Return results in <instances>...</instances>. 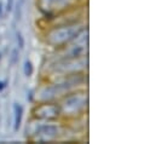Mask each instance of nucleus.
Returning <instances> with one entry per match:
<instances>
[{
    "instance_id": "obj_1",
    "label": "nucleus",
    "mask_w": 156,
    "mask_h": 144,
    "mask_svg": "<svg viewBox=\"0 0 156 144\" xmlns=\"http://www.w3.org/2000/svg\"><path fill=\"white\" fill-rule=\"evenodd\" d=\"M67 125L63 120L57 121H42L32 117L27 125V137L32 142L37 143H52L63 139L67 136Z\"/></svg>"
},
{
    "instance_id": "obj_2",
    "label": "nucleus",
    "mask_w": 156,
    "mask_h": 144,
    "mask_svg": "<svg viewBox=\"0 0 156 144\" xmlns=\"http://www.w3.org/2000/svg\"><path fill=\"white\" fill-rule=\"evenodd\" d=\"M83 28H86L85 21L50 26L45 28L42 38L47 46L52 47L53 50H57L70 44Z\"/></svg>"
},
{
    "instance_id": "obj_3",
    "label": "nucleus",
    "mask_w": 156,
    "mask_h": 144,
    "mask_svg": "<svg viewBox=\"0 0 156 144\" xmlns=\"http://www.w3.org/2000/svg\"><path fill=\"white\" fill-rule=\"evenodd\" d=\"M61 119L63 121L73 120L86 115L88 109V93L86 88H79L63 96L58 101Z\"/></svg>"
},
{
    "instance_id": "obj_4",
    "label": "nucleus",
    "mask_w": 156,
    "mask_h": 144,
    "mask_svg": "<svg viewBox=\"0 0 156 144\" xmlns=\"http://www.w3.org/2000/svg\"><path fill=\"white\" fill-rule=\"evenodd\" d=\"M76 5L80 4L75 0H37V7L39 9L44 18H51Z\"/></svg>"
},
{
    "instance_id": "obj_5",
    "label": "nucleus",
    "mask_w": 156,
    "mask_h": 144,
    "mask_svg": "<svg viewBox=\"0 0 156 144\" xmlns=\"http://www.w3.org/2000/svg\"><path fill=\"white\" fill-rule=\"evenodd\" d=\"M32 117L42 121L62 120L58 102H37L32 109Z\"/></svg>"
},
{
    "instance_id": "obj_6",
    "label": "nucleus",
    "mask_w": 156,
    "mask_h": 144,
    "mask_svg": "<svg viewBox=\"0 0 156 144\" xmlns=\"http://www.w3.org/2000/svg\"><path fill=\"white\" fill-rule=\"evenodd\" d=\"M23 107L20 103H15L13 106V130L18 131L22 125V117H23Z\"/></svg>"
},
{
    "instance_id": "obj_7",
    "label": "nucleus",
    "mask_w": 156,
    "mask_h": 144,
    "mask_svg": "<svg viewBox=\"0 0 156 144\" xmlns=\"http://www.w3.org/2000/svg\"><path fill=\"white\" fill-rule=\"evenodd\" d=\"M23 72H24V75H26L27 77H30V76L34 74V66H33L32 61L27 59V61L24 62V66H23Z\"/></svg>"
},
{
    "instance_id": "obj_8",
    "label": "nucleus",
    "mask_w": 156,
    "mask_h": 144,
    "mask_svg": "<svg viewBox=\"0 0 156 144\" xmlns=\"http://www.w3.org/2000/svg\"><path fill=\"white\" fill-rule=\"evenodd\" d=\"M18 62V49H15L12 51V56H11V63L15 66Z\"/></svg>"
},
{
    "instance_id": "obj_9",
    "label": "nucleus",
    "mask_w": 156,
    "mask_h": 144,
    "mask_svg": "<svg viewBox=\"0 0 156 144\" xmlns=\"http://www.w3.org/2000/svg\"><path fill=\"white\" fill-rule=\"evenodd\" d=\"M17 42H18V47L22 50L24 47V38L21 33H17Z\"/></svg>"
},
{
    "instance_id": "obj_10",
    "label": "nucleus",
    "mask_w": 156,
    "mask_h": 144,
    "mask_svg": "<svg viewBox=\"0 0 156 144\" xmlns=\"http://www.w3.org/2000/svg\"><path fill=\"white\" fill-rule=\"evenodd\" d=\"M6 88V82L5 81H0V92H2Z\"/></svg>"
},
{
    "instance_id": "obj_11",
    "label": "nucleus",
    "mask_w": 156,
    "mask_h": 144,
    "mask_svg": "<svg viewBox=\"0 0 156 144\" xmlns=\"http://www.w3.org/2000/svg\"><path fill=\"white\" fill-rule=\"evenodd\" d=\"M12 5H13V0H7V10L9 11H11Z\"/></svg>"
},
{
    "instance_id": "obj_12",
    "label": "nucleus",
    "mask_w": 156,
    "mask_h": 144,
    "mask_svg": "<svg viewBox=\"0 0 156 144\" xmlns=\"http://www.w3.org/2000/svg\"><path fill=\"white\" fill-rule=\"evenodd\" d=\"M2 15H4V4L2 1H0V17H2Z\"/></svg>"
}]
</instances>
